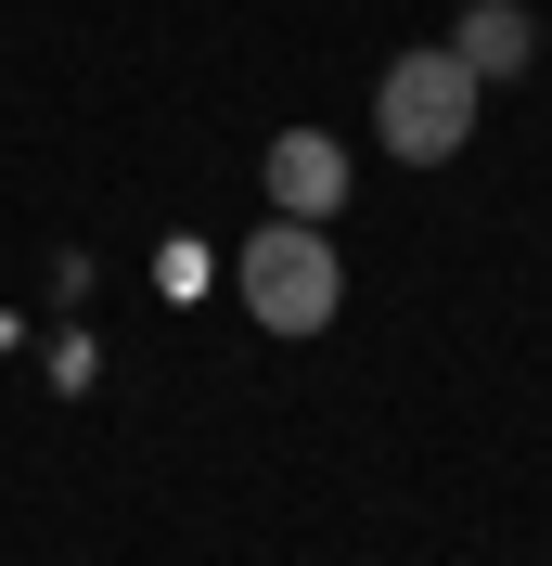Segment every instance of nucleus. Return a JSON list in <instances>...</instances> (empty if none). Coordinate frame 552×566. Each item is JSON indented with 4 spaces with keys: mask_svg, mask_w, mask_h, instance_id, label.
Here are the masks:
<instances>
[{
    "mask_svg": "<svg viewBox=\"0 0 552 566\" xmlns=\"http://www.w3.org/2000/svg\"><path fill=\"white\" fill-rule=\"evenodd\" d=\"M257 180H270L283 219H335V207H347V142H335V129H283Z\"/></svg>",
    "mask_w": 552,
    "mask_h": 566,
    "instance_id": "7ed1b4c3",
    "label": "nucleus"
},
{
    "mask_svg": "<svg viewBox=\"0 0 552 566\" xmlns=\"http://www.w3.org/2000/svg\"><path fill=\"white\" fill-rule=\"evenodd\" d=\"M449 52H463L476 77H527V65H540V27H527V0H463Z\"/></svg>",
    "mask_w": 552,
    "mask_h": 566,
    "instance_id": "20e7f679",
    "label": "nucleus"
},
{
    "mask_svg": "<svg viewBox=\"0 0 552 566\" xmlns=\"http://www.w3.org/2000/svg\"><path fill=\"white\" fill-rule=\"evenodd\" d=\"M232 283H244V322H257V335H321V322L347 310L335 219H283V207H270V232H244Z\"/></svg>",
    "mask_w": 552,
    "mask_h": 566,
    "instance_id": "f257e3e1",
    "label": "nucleus"
},
{
    "mask_svg": "<svg viewBox=\"0 0 552 566\" xmlns=\"http://www.w3.org/2000/svg\"><path fill=\"white\" fill-rule=\"evenodd\" d=\"M476 91L488 77L463 65V52H399V65H385V91H373V129H385V155H399V168H449V155H463V142H476Z\"/></svg>",
    "mask_w": 552,
    "mask_h": 566,
    "instance_id": "f03ea898",
    "label": "nucleus"
}]
</instances>
